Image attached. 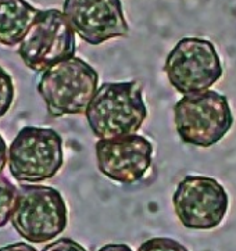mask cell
I'll return each mask as SVG.
<instances>
[{
	"label": "cell",
	"mask_w": 236,
	"mask_h": 251,
	"mask_svg": "<svg viewBox=\"0 0 236 251\" xmlns=\"http://www.w3.org/2000/svg\"><path fill=\"white\" fill-rule=\"evenodd\" d=\"M85 114L90 130L98 139L136 133L147 117L140 83L136 81L103 83L95 92Z\"/></svg>",
	"instance_id": "1"
},
{
	"label": "cell",
	"mask_w": 236,
	"mask_h": 251,
	"mask_svg": "<svg viewBox=\"0 0 236 251\" xmlns=\"http://www.w3.org/2000/svg\"><path fill=\"white\" fill-rule=\"evenodd\" d=\"M98 85L95 68L74 56L45 70L38 82V92L48 113L58 118L85 113Z\"/></svg>",
	"instance_id": "2"
},
{
	"label": "cell",
	"mask_w": 236,
	"mask_h": 251,
	"mask_svg": "<svg viewBox=\"0 0 236 251\" xmlns=\"http://www.w3.org/2000/svg\"><path fill=\"white\" fill-rule=\"evenodd\" d=\"M174 121L184 143L211 147L231 130L234 115L227 96L207 89L179 99L174 105Z\"/></svg>",
	"instance_id": "3"
},
{
	"label": "cell",
	"mask_w": 236,
	"mask_h": 251,
	"mask_svg": "<svg viewBox=\"0 0 236 251\" xmlns=\"http://www.w3.org/2000/svg\"><path fill=\"white\" fill-rule=\"evenodd\" d=\"M11 225L26 242L48 243L67 227V205L57 189L24 185L17 189Z\"/></svg>",
	"instance_id": "4"
},
{
	"label": "cell",
	"mask_w": 236,
	"mask_h": 251,
	"mask_svg": "<svg viewBox=\"0 0 236 251\" xmlns=\"http://www.w3.org/2000/svg\"><path fill=\"white\" fill-rule=\"evenodd\" d=\"M63 162V139L50 128L24 126L7 150L10 174L21 183L54 178Z\"/></svg>",
	"instance_id": "5"
},
{
	"label": "cell",
	"mask_w": 236,
	"mask_h": 251,
	"mask_svg": "<svg viewBox=\"0 0 236 251\" xmlns=\"http://www.w3.org/2000/svg\"><path fill=\"white\" fill-rule=\"evenodd\" d=\"M164 71L181 95L210 89L222 76V64L214 43L203 38H182L167 56Z\"/></svg>",
	"instance_id": "6"
},
{
	"label": "cell",
	"mask_w": 236,
	"mask_h": 251,
	"mask_svg": "<svg viewBox=\"0 0 236 251\" xmlns=\"http://www.w3.org/2000/svg\"><path fill=\"white\" fill-rule=\"evenodd\" d=\"M75 54V33L63 11L39 10L21 42L18 56L29 70L43 73Z\"/></svg>",
	"instance_id": "7"
},
{
	"label": "cell",
	"mask_w": 236,
	"mask_h": 251,
	"mask_svg": "<svg viewBox=\"0 0 236 251\" xmlns=\"http://www.w3.org/2000/svg\"><path fill=\"white\" fill-rule=\"evenodd\" d=\"M174 211L187 229L211 230L221 225L229 207L227 190L217 179L187 175L172 196Z\"/></svg>",
	"instance_id": "8"
},
{
	"label": "cell",
	"mask_w": 236,
	"mask_h": 251,
	"mask_svg": "<svg viewBox=\"0 0 236 251\" xmlns=\"http://www.w3.org/2000/svg\"><path fill=\"white\" fill-rule=\"evenodd\" d=\"M63 14L74 33L95 46L130 31L120 0H65Z\"/></svg>",
	"instance_id": "9"
},
{
	"label": "cell",
	"mask_w": 236,
	"mask_h": 251,
	"mask_svg": "<svg viewBox=\"0 0 236 251\" xmlns=\"http://www.w3.org/2000/svg\"><path fill=\"white\" fill-rule=\"evenodd\" d=\"M95 150L99 171L118 183H136L145 178L152 167L153 145L145 136L136 133L114 139H99Z\"/></svg>",
	"instance_id": "10"
},
{
	"label": "cell",
	"mask_w": 236,
	"mask_h": 251,
	"mask_svg": "<svg viewBox=\"0 0 236 251\" xmlns=\"http://www.w3.org/2000/svg\"><path fill=\"white\" fill-rule=\"evenodd\" d=\"M38 13L26 0H0V45H18Z\"/></svg>",
	"instance_id": "11"
},
{
	"label": "cell",
	"mask_w": 236,
	"mask_h": 251,
	"mask_svg": "<svg viewBox=\"0 0 236 251\" xmlns=\"http://www.w3.org/2000/svg\"><path fill=\"white\" fill-rule=\"evenodd\" d=\"M16 195L17 187L7 178L0 175V227L6 226L10 221Z\"/></svg>",
	"instance_id": "12"
},
{
	"label": "cell",
	"mask_w": 236,
	"mask_h": 251,
	"mask_svg": "<svg viewBox=\"0 0 236 251\" xmlns=\"http://www.w3.org/2000/svg\"><path fill=\"white\" fill-rule=\"evenodd\" d=\"M16 96L14 82L10 74L0 65V118L4 117L11 108Z\"/></svg>",
	"instance_id": "13"
},
{
	"label": "cell",
	"mask_w": 236,
	"mask_h": 251,
	"mask_svg": "<svg viewBox=\"0 0 236 251\" xmlns=\"http://www.w3.org/2000/svg\"><path fill=\"white\" fill-rule=\"evenodd\" d=\"M138 251H189L184 246L170 237H153L139 246Z\"/></svg>",
	"instance_id": "14"
},
{
	"label": "cell",
	"mask_w": 236,
	"mask_h": 251,
	"mask_svg": "<svg viewBox=\"0 0 236 251\" xmlns=\"http://www.w3.org/2000/svg\"><path fill=\"white\" fill-rule=\"evenodd\" d=\"M42 251H86V249L79 243H77L73 239L63 237V239H58L56 242L48 244L46 247H43Z\"/></svg>",
	"instance_id": "15"
},
{
	"label": "cell",
	"mask_w": 236,
	"mask_h": 251,
	"mask_svg": "<svg viewBox=\"0 0 236 251\" xmlns=\"http://www.w3.org/2000/svg\"><path fill=\"white\" fill-rule=\"evenodd\" d=\"M0 251H38L35 247H32L31 244L25 243H14L7 244L4 247H0Z\"/></svg>",
	"instance_id": "16"
},
{
	"label": "cell",
	"mask_w": 236,
	"mask_h": 251,
	"mask_svg": "<svg viewBox=\"0 0 236 251\" xmlns=\"http://www.w3.org/2000/svg\"><path fill=\"white\" fill-rule=\"evenodd\" d=\"M6 164H7V145L0 135V174L3 172Z\"/></svg>",
	"instance_id": "17"
},
{
	"label": "cell",
	"mask_w": 236,
	"mask_h": 251,
	"mask_svg": "<svg viewBox=\"0 0 236 251\" xmlns=\"http://www.w3.org/2000/svg\"><path fill=\"white\" fill-rule=\"evenodd\" d=\"M98 251H133L127 244H106Z\"/></svg>",
	"instance_id": "18"
}]
</instances>
